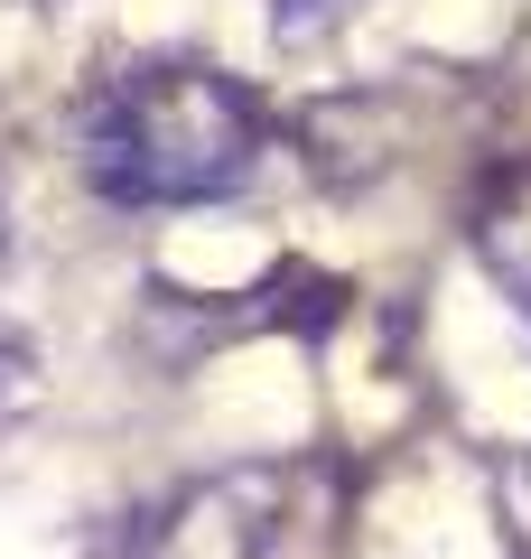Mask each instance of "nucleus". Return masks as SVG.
Returning <instances> with one entry per match:
<instances>
[{
  "instance_id": "1",
  "label": "nucleus",
  "mask_w": 531,
  "mask_h": 559,
  "mask_svg": "<svg viewBox=\"0 0 531 559\" xmlns=\"http://www.w3.org/2000/svg\"><path fill=\"white\" fill-rule=\"evenodd\" d=\"M261 159V112L215 66H121L75 112V168L103 205H224Z\"/></svg>"
},
{
  "instance_id": "2",
  "label": "nucleus",
  "mask_w": 531,
  "mask_h": 559,
  "mask_svg": "<svg viewBox=\"0 0 531 559\" xmlns=\"http://www.w3.org/2000/svg\"><path fill=\"white\" fill-rule=\"evenodd\" d=\"M354 20V0H271V28L290 47H308V38H327V28H345Z\"/></svg>"
},
{
  "instance_id": "3",
  "label": "nucleus",
  "mask_w": 531,
  "mask_h": 559,
  "mask_svg": "<svg viewBox=\"0 0 531 559\" xmlns=\"http://www.w3.org/2000/svg\"><path fill=\"white\" fill-rule=\"evenodd\" d=\"M28 373H38V355H28L20 336H0V411H10V401L28 392Z\"/></svg>"
},
{
  "instance_id": "4",
  "label": "nucleus",
  "mask_w": 531,
  "mask_h": 559,
  "mask_svg": "<svg viewBox=\"0 0 531 559\" xmlns=\"http://www.w3.org/2000/svg\"><path fill=\"white\" fill-rule=\"evenodd\" d=\"M0 242H10V215H0Z\"/></svg>"
}]
</instances>
